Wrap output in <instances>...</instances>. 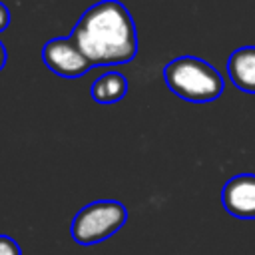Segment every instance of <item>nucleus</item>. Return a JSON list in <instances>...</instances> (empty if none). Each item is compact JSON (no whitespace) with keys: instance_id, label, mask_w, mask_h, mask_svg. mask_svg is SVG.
<instances>
[{"instance_id":"nucleus-7","label":"nucleus","mask_w":255,"mask_h":255,"mask_svg":"<svg viewBox=\"0 0 255 255\" xmlns=\"http://www.w3.org/2000/svg\"><path fill=\"white\" fill-rule=\"evenodd\" d=\"M126 92H128V80L124 74L118 72H108L98 76L90 88V94L98 104H116L126 96Z\"/></svg>"},{"instance_id":"nucleus-5","label":"nucleus","mask_w":255,"mask_h":255,"mask_svg":"<svg viewBox=\"0 0 255 255\" xmlns=\"http://www.w3.org/2000/svg\"><path fill=\"white\" fill-rule=\"evenodd\" d=\"M227 213L237 219H255V173H239L231 177L221 191Z\"/></svg>"},{"instance_id":"nucleus-4","label":"nucleus","mask_w":255,"mask_h":255,"mask_svg":"<svg viewBox=\"0 0 255 255\" xmlns=\"http://www.w3.org/2000/svg\"><path fill=\"white\" fill-rule=\"evenodd\" d=\"M42 60L62 78H80L92 68V62L86 58L72 34L48 40L42 50Z\"/></svg>"},{"instance_id":"nucleus-1","label":"nucleus","mask_w":255,"mask_h":255,"mask_svg":"<svg viewBox=\"0 0 255 255\" xmlns=\"http://www.w3.org/2000/svg\"><path fill=\"white\" fill-rule=\"evenodd\" d=\"M72 36L92 66L126 64L137 54L135 24L120 0H102L88 8Z\"/></svg>"},{"instance_id":"nucleus-3","label":"nucleus","mask_w":255,"mask_h":255,"mask_svg":"<svg viewBox=\"0 0 255 255\" xmlns=\"http://www.w3.org/2000/svg\"><path fill=\"white\" fill-rule=\"evenodd\" d=\"M128 219V211L120 201H94L82 207L72 219L70 233L80 245L100 243L118 233Z\"/></svg>"},{"instance_id":"nucleus-10","label":"nucleus","mask_w":255,"mask_h":255,"mask_svg":"<svg viewBox=\"0 0 255 255\" xmlns=\"http://www.w3.org/2000/svg\"><path fill=\"white\" fill-rule=\"evenodd\" d=\"M4 64H6V48H4V44L0 42V70L4 68Z\"/></svg>"},{"instance_id":"nucleus-8","label":"nucleus","mask_w":255,"mask_h":255,"mask_svg":"<svg viewBox=\"0 0 255 255\" xmlns=\"http://www.w3.org/2000/svg\"><path fill=\"white\" fill-rule=\"evenodd\" d=\"M0 255H22V251L12 237L0 235Z\"/></svg>"},{"instance_id":"nucleus-9","label":"nucleus","mask_w":255,"mask_h":255,"mask_svg":"<svg viewBox=\"0 0 255 255\" xmlns=\"http://www.w3.org/2000/svg\"><path fill=\"white\" fill-rule=\"evenodd\" d=\"M8 24H10V12H8V8L0 2V32H2L4 28H8Z\"/></svg>"},{"instance_id":"nucleus-2","label":"nucleus","mask_w":255,"mask_h":255,"mask_svg":"<svg viewBox=\"0 0 255 255\" xmlns=\"http://www.w3.org/2000/svg\"><path fill=\"white\" fill-rule=\"evenodd\" d=\"M163 80L167 88L187 102H211L223 92L221 74L195 56H179L163 68Z\"/></svg>"},{"instance_id":"nucleus-6","label":"nucleus","mask_w":255,"mask_h":255,"mask_svg":"<svg viewBox=\"0 0 255 255\" xmlns=\"http://www.w3.org/2000/svg\"><path fill=\"white\" fill-rule=\"evenodd\" d=\"M227 74L235 88L255 94V46L237 48L227 60Z\"/></svg>"}]
</instances>
